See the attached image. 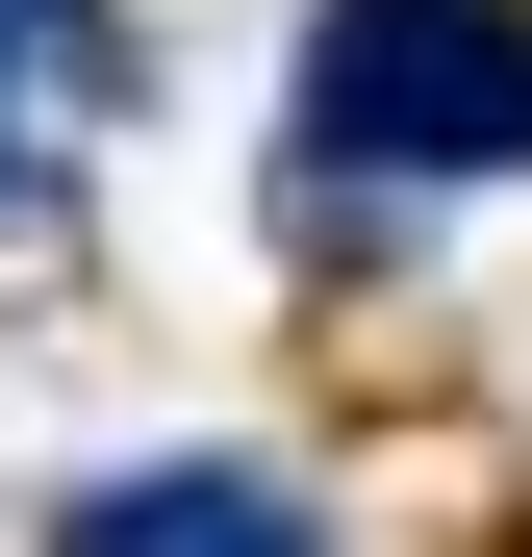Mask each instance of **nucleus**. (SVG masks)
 I'll use <instances>...</instances> for the list:
<instances>
[{
    "mask_svg": "<svg viewBox=\"0 0 532 557\" xmlns=\"http://www.w3.org/2000/svg\"><path fill=\"white\" fill-rule=\"evenodd\" d=\"M51 557H330L305 482H253V456H152V482H76Z\"/></svg>",
    "mask_w": 532,
    "mask_h": 557,
    "instance_id": "2",
    "label": "nucleus"
},
{
    "mask_svg": "<svg viewBox=\"0 0 532 557\" xmlns=\"http://www.w3.org/2000/svg\"><path fill=\"white\" fill-rule=\"evenodd\" d=\"M305 152L330 177H532V26L507 0H305Z\"/></svg>",
    "mask_w": 532,
    "mask_h": 557,
    "instance_id": "1",
    "label": "nucleus"
},
{
    "mask_svg": "<svg viewBox=\"0 0 532 557\" xmlns=\"http://www.w3.org/2000/svg\"><path fill=\"white\" fill-rule=\"evenodd\" d=\"M76 76H102V26H76V0H0V228L51 203V102Z\"/></svg>",
    "mask_w": 532,
    "mask_h": 557,
    "instance_id": "3",
    "label": "nucleus"
}]
</instances>
